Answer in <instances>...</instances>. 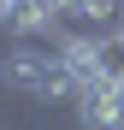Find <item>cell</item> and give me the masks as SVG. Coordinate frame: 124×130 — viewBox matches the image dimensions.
<instances>
[{"label":"cell","mask_w":124,"mask_h":130,"mask_svg":"<svg viewBox=\"0 0 124 130\" xmlns=\"http://www.w3.org/2000/svg\"><path fill=\"white\" fill-rule=\"evenodd\" d=\"M0 24H6L18 41L24 36H47L59 24V0H0Z\"/></svg>","instance_id":"6da1fadb"},{"label":"cell","mask_w":124,"mask_h":130,"mask_svg":"<svg viewBox=\"0 0 124 130\" xmlns=\"http://www.w3.org/2000/svg\"><path fill=\"white\" fill-rule=\"evenodd\" d=\"M41 101H77L83 95V83H77V71L65 65V53H53L47 59V71H41V89H36Z\"/></svg>","instance_id":"3957f363"},{"label":"cell","mask_w":124,"mask_h":130,"mask_svg":"<svg viewBox=\"0 0 124 130\" xmlns=\"http://www.w3.org/2000/svg\"><path fill=\"white\" fill-rule=\"evenodd\" d=\"M47 59H53V53H36V47H12V53H6V65H0V77H6L12 89L36 95V89H41V71H47Z\"/></svg>","instance_id":"7a4b0ae2"}]
</instances>
